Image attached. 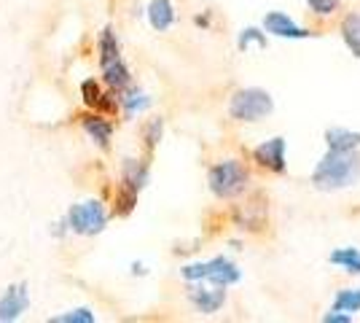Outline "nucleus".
I'll return each instance as SVG.
<instances>
[{"label":"nucleus","mask_w":360,"mask_h":323,"mask_svg":"<svg viewBox=\"0 0 360 323\" xmlns=\"http://www.w3.org/2000/svg\"><path fill=\"white\" fill-rule=\"evenodd\" d=\"M330 264H339V267H345L347 272H358L360 275V251L358 248L333 251V253H330Z\"/></svg>","instance_id":"obj_19"},{"label":"nucleus","mask_w":360,"mask_h":323,"mask_svg":"<svg viewBox=\"0 0 360 323\" xmlns=\"http://www.w3.org/2000/svg\"><path fill=\"white\" fill-rule=\"evenodd\" d=\"M103 78H105L108 89H113V92H124L129 84H132V76H129V68L119 60L108 62L103 65Z\"/></svg>","instance_id":"obj_12"},{"label":"nucleus","mask_w":360,"mask_h":323,"mask_svg":"<svg viewBox=\"0 0 360 323\" xmlns=\"http://www.w3.org/2000/svg\"><path fill=\"white\" fill-rule=\"evenodd\" d=\"M148 22L153 30L165 32L172 27V22H175V6L169 3V0H150L148 6Z\"/></svg>","instance_id":"obj_10"},{"label":"nucleus","mask_w":360,"mask_h":323,"mask_svg":"<svg viewBox=\"0 0 360 323\" xmlns=\"http://www.w3.org/2000/svg\"><path fill=\"white\" fill-rule=\"evenodd\" d=\"M84 129H86V135H89L100 148H108L110 146V138H113V124L103 119V116H84Z\"/></svg>","instance_id":"obj_11"},{"label":"nucleus","mask_w":360,"mask_h":323,"mask_svg":"<svg viewBox=\"0 0 360 323\" xmlns=\"http://www.w3.org/2000/svg\"><path fill=\"white\" fill-rule=\"evenodd\" d=\"M54 323H94V312L89 308H78L70 312H62L57 318H51Z\"/></svg>","instance_id":"obj_21"},{"label":"nucleus","mask_w":360,"mask_h":323,"mask_svg":"<svg viewBox=\"0 0 360 323\" xmlns=\"http://www.w3.org/2000/svg\"><path fill=\"white\" fill-rule=\"evenodd\" d=\"M271 110H274L271 94L266 89H258V87H248V89L234 92L231 103H229V113L237 122H261Z\"/></svg>","instance_id":"obj_3"},{"label":"nucleus","mask_w":360,"mask_h":323,"mask_svg":"<svg viewBox=\"0 0 360 323\" xmlns=\"http://www.w3.org/2000/svg\"><path fill=\"white\" fill-rule=\"evenodd\" d=\"M326 143L333 151H355L360 148V132H352L345 127H330L326 129Z\"/></svg>","instance_id":"obj_13"},{"label":"nucleus","mask_w":360,"mask_h":323,"mask_svg":"<svg viewBox=\"0 0 360 323\" xmlns=\"http://www.w3.org/2000/svg\"><path fill=\"white\" fill-rule=\"evenodd\" d=\"M253 156L261 167L283 172L285 170V138H271L266 143H261L253 151Z\"/></svg>","instance_id":"obj_8"},{"label":"nucleus","mask_w":360,"mask_h":323,"mask_svg":"<svg viewBox=\"0 0 360 323\" xmlns=\"http://www.w3.org/2000/svg\"><path fill=\"white\" fill-rule=\"evenodd\" d=\"M146 184H148V165L140 159H127L124 162V186L132 191H140Z\"/></svg>","instance_id":"obj_15"},{"label":"nucleus","mask_w":360,"mask_h":323,"mask_svg":"<svg viewBox=\"0 0 360 323\" xmlns=\"http://www.w3.org/2000/svg\"><path fill=\"white\" fill-rule=\"evenodd\" d=\"M121 108H124V113L127 116H135V113H140V110H146V108H150V97L143 89H124V94H121Z\"/></svg>","instance_id":"obj_17"},{"label":"nucleus","mask_w":360,"mask_h":323,"mask_svg":"<svg viewBox=\"0 0 360 323\" xmlns=\"http://www.w3.org/2000/svg\"><path fill=\"white\" fill-rule=\"evenodd\" d=\"M68 227L75 232V234H100V232L108 227V210L100 200H86L78 202L68 210Z\"/></svg>","instance_id":"obj_5"},{"label":"nucleus","mask_w":360,"mask_h":323,"mask_svg":"<svg viewBox=\"0 0 360 323\" xmlns=\"http://www.w3.org/2000/svg\"><path fill=\"white\" fill-rule=\"evenodd\" d=\"M113 60H119V38L110 27H105L100 35V65H108Z\"/></svg>","instance_id":"obj_18"},{"label":"nucleus","mask_w":360,"mask_h":323,"mask_svg":"<svg viewBox=\"0 0 360 323\" xmlns=\"http://www.w3.org/2000/svg\"><path fill=\"white\" fill-rule=\"evenodd\" d=\"M323 321L326 323H352V315L349 312H342V310H330L323 315Z\"/></svg>","instance_id":"obj_25"},{"label":"nucleus","mask_w":360,"mask_h":323,"mask_svg":"<svg viewBox=\"0 0 360 323\" xmlns=\"http://www.w3.org/2000/svg\"><path fill=\"white\" fill-rule=\"evenodd\" d=\"M360 181V154L355 151H333L317 162L315 172H312V186L320 191H342L349 189Z\"/></svg>","instance_id":"obj_1"},{"label":"nucleus","mask_w":360,"mask_h":323,"mask_svg":"<svg viewBox=\"0 0 360 323\" xmlns=\"http://www.w3.org/2000/svg\"><path fill=\"white\" fill-rule=\"evenodd\" d=\"M264 30L271 32V35H277V38H309L312 32L299 27L293 19L283 11H269V14L264 16Z\"/></svg>","instance_id":"obj_9"},{"label":"nucleus","mask_w":360,"mask_h":323,"mask_svg":"<svg viewBox=\"0 0 360 323\" xmlns=\"http://www.w3.org/2000/svg\"><path fill=\"white\" fill-rule=\"evenodd\" d=\"M162 129H165V122H162V119H150L148 127H146V143H148V148H153V146L162 140Z\"/></svg>","instance_id":"obj_23"},{"label":"nucleus","mask_w":360,"mask_h":323,"mask_svg":"<svg viewBox=\"0 0 360 323\" xmlns=\"http://www.w3.org/2000/svg\"><path fill=\"white\" fill-rule=\"evenodd\" d=\"M199 286H191L188 289V299L194 302V308L202 312V315H212V312H218V310L224 308L226 302V289L221 286H202V280H196Z\"/></svg>","instance_id":"obj_7"},{"label":"nucleus","mask_w":360,"mask_h":323,"mask_svg":"<svg viewBox=\"0 0 360 323\" xmlns=\"http://www.w3.org/2000/svg\"><path fill=\"white\" fill-rule=\"evenodd\" d=\"M250 44H258L261 49H266V35L261 30H255V27H248V30H242L240 35V49L242 51H248Z\"/></svg>","instance_id":"obj_22"},{"label":"nucleus","mask_w":360,"mask_h":323,"mask_svg":"<svg viewBox=\"0 0 360 323\" xmlns=\"http://www.w3.org/2000/svg\"><path fill=\"white\" fill-rule=\"evenodd\" d=\"M30 308V293H27V286H11L8 291L0 296V321L8 323L22 318Z\"/></svg>","instance_id":"obj_6"},{"label":"nucleus","mask_w":360,"mask_h":323,"mask_svg":"<svg viewBox=\"0 0 360 323\" xmlns=\"http://www.w3.org/2000/svg\"><path fill=\"white\" fill-rule=\"evenodd\" d=\"M342 38H345L347 49L360 60V14H349L342 22Z\"/></svg>","instance_id":"obj_16"},{"label":"nucleus","mask_w":360,"mask_h":323,"mask_svg":"<svg viewBox=\"0 0 360 323\" xmlns=\"http://www.w3.org/2000/svg\"><path fill=\"white\" fill-rule=\"evenodd\" d=\"M307 6L320 16H328L339 8V0H307Z\"/></svg>","instance_id":"obj_24"},{"label":"nucleus","mask_w":360,"mask_h":323,"mask_svg":"<svg viewBox=\"0 0 360 323\" xmlns=\"http://www.w3.org/2000/svg\"><path fill=\"white\" fill-rule=\"evenodd\" d=\"M248 181H250V175H248L245 165L237 162V159H224V162L212 165L210 175H207L210 191L221 200H231V197L242 194Z\"/></svg>","instance_id":"obj_2"},{"label":"nucleus","mask_w":360,"mask_h":323,"mask_svg":"<svg viewBox=\"0 0 360 323\" xmlns=\"http://www.w3.org/2000/svg\"><path fill=\"white\" fill-rule=\"evenodd\" d=\"M333 310H342V312H360V289H345V291L336 293V302Z\"/></svg>","instance_id":"obj_20"},{"label":"nucleus","mask_w":360,"mask_h":323,"mask_svg":"<svg viewBox=\"0 0 360 323\" xmlns=\"http://www.w3.org/2000/svg\"><path fill=\"white\" fill-rule=\"evenodd\" d=\"M81 92H84V103L89 108H97V110H116V100L105 94L100 89V84L97 81H84L81 84Z\"/></svg>","instance_id":"obj_14"},{"label":"nucleus","mask_w":360,"mask_h":323,"mask_svg":"<svg viewBox=\"0 0 360 323\" xmlns=\"http://www.w3.org/2000/svg\"><path fill=\"white\" fill-rule=\"evenodd\" d=\"M183 277H186L188 283L207 280L210 286L229 289V286L240 283L242 272L237 270V264L229 262L226 256H215V259H210V262H199V264H188V267H183Z\"/></svg>","instance_id":"obj_4"}]
</instances>
